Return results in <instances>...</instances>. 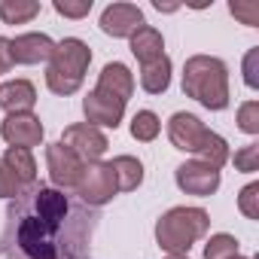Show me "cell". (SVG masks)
Segmentation results:
<instances>
[{"label": "cell", "mask_w": 259, "mask_h": 259, "mask_svg": "<svg viewBox=\"0 0 259 259\" xmlns=\"http://www.w3.org/2000/svg\"><path fill=\"white\" fill-rule=\"evenodd\" d=\"M98 210L79 198L31 183L7 204L0 256L4 259H92Z\"/></svg>", "instance_id": "obj_1"}, {"label": "cell", "mask_w": 259, "mask_h": 259, "mask_svg": "<svg viewBox=\"0 0 259 259\" xmlns=\"http://www.w3.org/2000/svg\"><path fill=\"white\" fill-rule=\"evenodd\" d=\"M183 92L207 110L229 107V70L213 55H192L183 64Z\"/></svg>", "instance_id": "obj_2"}, {"label": "cell", "mask_w": 259, "mask_h": 259, "mask_svg": "<svg viewBox=\"0 0 259 259\" xmlns=\"http://www.w3.org/2000/svg\"><path fill=\"white\" fill-rule=\"evenodd\" d=\"M168 138L174 144V150H183V153H195L198 162L210 165V168H223L229 162V144L210 132V128L201 125L198 116L192 113H174L171 122H168Z\"/></svg>", "instance_id": "obj_3"}, {"label": "cell", "mask_w": 259, "mask_h": 259, "mask_svg": "<svg viewBox=\"0 0 259 259\" xmlns=\"http://www.w3.org/2000/svg\"><path fill=\"white\" fill-rule=\"evenodd\" d=\"M89 61H92V49L79 37H67V40L55 43V52L49 58V67H46L49 92H55L61 98L79 92L85 70H89Z\"/></svg>", "instance_id": "obj_4"}, {"label": "cell", "mask_w": 259, "mask_h": 259, "mask_svg": "<svg viewBox=\"0 0 259 259\" xmlns=\"http://www.w3.org/2000/svg\"><path fill=\"white\" fill-rule=\"evenodd\" d=\"M210 229V217L201 207H171L156 223V241L168 253H189V247L204 238Z\"/></svg>", "instance_id": "obj_5"}, {"label": "cell", "mask_w": 259, "mask_h": 259, "mask_svg": "<svg viewBox=\"0 0 259 259\" xmlns=\"http://www.w3.org/2000/svg\"><path fill=\"white\" fill-rule=\"evenodd\" d=\"M116 192L119 189H116V174H113L110 162H92V165L82 168V177L76 183V195H79L82 204L98 210L101 204L113 201Z\"/></svg>", "instance_id": "obj_6"}, {"label": "cell", "mask_w": 259, "mask_h": 259, "mask_svg": "<svg viewBox=\"0 0 259 259\" xmlns=\"http://www.w3.org/2000/svg\"><path fill=\"white\" fill-rule=\"evenodd\" d=\"M61 144L67 150H73L82 165H92V162H101V156L107 153V135L101 132V128L89 125V122H79V125H70L64 128V135H61Z\"/></svg>", "instance_id": "obj_7"}, {"label": "cell", "mask_w": 259, "mask_h": 259, "mask_svg": "<svg viewBox=\"0 0 259 259\" xmlns=\"http://www.w3.org/2000/svg\"><path fill=\"white\" fill-rule=\"evenodd\" d=\"M46 165H49V180H52V186L55 189H76V183H79V177H82V159L73 153V150H67L61 141L58 144H49L46 147Z\"/></svg>", "instance_id": "obj_8"}, {"label": "cell", "mask_w": 259, "mask_h": 259, "mask_svg": "<svg viewBox=\"0 0 259 259\" xmlns=\"http://www.w3.org/2000/svg\"><path fill=\"white\" fill-rule=\"evenodd\" d=\"M43 135H46V128L34 113H10L4 119V125H0V138L10 147H19V150L40 147Z\"/></svg>", "instance_id": "obj_9"}, {"label": "cell", "mask_w": 259, "mask_h": 259, "mask_svg": "<svg viewBox=\"0 0 259 259\" xmlns=\"http://www.w3.org/2000/svg\"><path fill=\"white\" fill-rule=\"evenodd\" d=\"M177 186L186 192V195H198V198H207L220 189V171L204 165V162H183L177 168Z\"/></svg>", "instance_id": "obj_10"}, {"label": "cell", "mask_w": 259, "mask_h": 259, "mask_svg": "<svg viewBox=\"0 0 259 259\" xmlns=\"http://www.w3.org/2000/svg\"><path fill=\"white\" fill-rule=\"evenodd\" d=\"M82 113L89 119V125H104V128H119L122 116H125V101L107 95V92H89L82 101Z\"/></svg>", "instance_id": "obj_11"}, {"label": "cell", "mask_w": 259, "mask_h": 259, "mask_svg": "<svg viewBox=\"0 0 259 259\" xmlns=\"http://www.w3.org/2000/svg\"><path fill=\"white\" fill-rule=\"evenodd\" d=\"M144 13L135 4H110L101 13V31L110 37H132L138 28H144Z\"/></svg>", "instance_id": "obj_12"}, {"label": "cell", "mask_w": 259, "mask_h": 259, "mask_svg": "<svg viewBox=\"0 0 259 259\" xmlns=\"http://www.w3.org/2000/svg\"><path fill=\"white\" fill-rule=\"evenodd\" d=\"M52 52H55V43L46 34H19L16 40H10L13 64H40V61H49Z\"/></svg>", "instance_id": "obj_13"}, {"label": "cell", "mask_w": 259, "mask_h": 259, "mask_svg": "<svg viewBox=\"0 0 259 259\" xmlns=\"http://www.w3.org/2000/svg\"><path fill=\"white\" fill-rule=\"evenodd\" d=\"M98 92H107V95H113V98H119V101L128 104V98L135 95V76H132V70H128L125 64H119V61L104 64V70L98 76Z\"/></svg>", "instance_id": "obj_14"}, {"label": "cell", "mask_w": 259, "mask_h": 259, "mask_svg": "<svg viewBox=\"0 0 259 259\" xmlns=\"http://www.w3.org/2000/svg\"><path fill=\"white\" fill-rule=\"evenodd\" d=\"M37 104V89L28 79H10L0 85V107L10 113H31Z\"/></svg>", "instance_id": "obj_15"}, {"label": "cell", "mask_w": 259, "mask_h": 259, "mask_svg": "<svg viewBox=\"0 0 259 259\" xmlns=\"http://www.w3.org/2000/svg\"><path fill=\"white\" fill-rule=\"evenodd\" d=\"M128 40H132V52H135V58H138L141 64H150V61H156V58L165 55V40H162V34H159L153 25L138 28Z\"/></svg>", "instance_id": "obj_16"}, {"label": "cell", "mask_w": 259, "mask_h": 259, "mask_svg": "<svg viewBox=\"0 0 259 259\" xmlns=\"http://www.w3.org/2000/svg\"><path fill=\"white\" fill-rule=\"evenodd\" d=\"M171 85V58L162 55L150 64H141V89L150 95H162Z\"/></svg>", "instance_id": "obj_17"}, {"label": "cell", "mask_w": 259, "mask_h": 259, "mask_svg": "<svg viewBox=\"0 0 259 259\" xmlns=\"http://www.w3.org/2000/svg\"><path fill=\"white\" fill-rule=\"evenodd\" d=\"M110 168L116 174V189H122V192H135L144 183V165L135 156H116L110 162Z\"/></svg>", "instance_id": "obj_18"}, {"label": "cell", "mask_w": 259, "mask_h": 259, "mask_svg": "<svg viewBox=\"0 0 259 259\" xmlns=\"http://www.w3.org/2000/svg\"><path fill=\"white\" fill-rule=\"evenodd\" d=\"M4 165L22 180V186H31L37 183V162L31 156V150H19V147H10L7 156H4Z\"/></svg>", "instance_id": "obj_19"}, {"label": "cell", "mask_w": 259, "mask_h": 259, "mask_svg": "<svg viewBox=\"0 0 259 259\" xmlns=\"http://www.w3.org/2000/svg\"><path fill=\"white\" fill-rule=\"evenodd\" d=\"M34 16H40L37 0H0V19L7 25H25Z\"/></svg>", "instance_id": "obj_20"}, {"label": "cell", "mask_w": 259, "mask_h": 259, "mask_svg": "<svg viewBox=\"0 0 259 259\" xmlns=\"http://www.w3.org/2000/svg\"><path fill=\"white\" fill-rule=\"evenodd\" d=\"M159 132H162V119H159L153 110H141V113H135V119H132V138H135V141L150 144V141L159 138Z\"/></svg>", "instance_id": "obj_21"}, {"label": "cell", "mask_w": 259, "mask_h": 259, "mask_svg": "<svg viewBox=\"0 0 259 259\" xmlns=\"http://www.w3.org/2000/svg\"><path fill=\"white\" fill-rule=\"evenodd\" d=\"M238 256V238L235 235H210L207 247H204V259H235Z\"/></svg>", "instance_id": "obj_22"}, {"label": "cell", "mask_w": 259, "mask_h": 259, "mask_svg": "<svg viewBox=\"0 0 259 259\" xmlns=\"http://www.w3.org/2000/svg\"><path fill=\"white\" fill-rule=\"evenodd\" d=\"M238 210L247 220H259V183H247L238 195Z\"/></svg>", "instance_id": "obj_23"}, {"label": "cell", "mask_w": 259, "mask_h": 259, "mask_svg": "<svg viewBox=\"0 0 259 259\" xmlns=\"http://www.w3.org/2000/svg\"><path fill=\"white\" fill-rule=\"evenodd\" d=\"M229 13L235 19H241V25H250V28L259 25V4H253V0H232Z\"/></svg>", "instance_id": "obj_24"}, {"label": "cell", "mask_w": 259, "mask_h": 259, "mask_svg": "<svg viewBox=\"0 0 259 259\" xmlns=\"http://www.w3.org/2000/svg\"><path fill=\"white\" fill-rule=\"evenodd\" d=\"M238 128L247 132V135H259V104L256 101L241 104V110H238Z\"/></svg>", "instance_id": "obj_25"}, {"label": "cell", "mask_w": 259, "mask_h": 259, "mask_svg": "<svg viewBox=\"0 0 259 259\" xmlns=\"http://www.w3.org/2000/svg\"><path fill=\"white\" fill-rule=\"evenodd\" d=\"M55 13L64 19H82L92 13V0H55Z\"/></svg>", "instance_id": "obj_26"}, {"label": "cell", "mask_w": 259, "mask_h": 259, "mask_svg": "<svg viewBox=\"0 0 259 259\" xmlns=\"http://www.w3.org/2000/svg\"><path fill=\"white\" fill-rule=\"evenodd\" d=\"M235 168L244 171V174H253L259 171V144H247L235 153Z\"/></svg>", "instance_id": "obj_27"}, {"label": "cell", "mask_w": 259, "mask_h": 259, "mask_svg": "<svg viewBox=\"0 0 259 259\" xmlns=\"http://www.w3.org/2000/svg\"><path fill=\"white\" fill-rule=\"evenodd\" d=\"M25 186H22V180L4 165V159H0V198H16L19 192H22Z\"/></svg>", "instance_id": "obj_28"}, {"label": "cell", "mask_w": 259, "mask_h": 259, "mask_svg": "<svg viewBox=\"0 0 259 259\" xmlns=\"http://www.w3.org/2000/svg\"><path fill=\"white\" fill-rule=\"evenodd\" d=\"M256 58H259V49H250L247 58H244V82H247L250 89L259 85V76H256Z\"/></svg>", "instance_id": "obj_29"}, {"label": "cell", "mask_w": 259, "mask_h": 259, "mask_svg": "<svg viewBox=\"0 0 259 259\" xmlns=\"http://www.w3.org/2000/svg\"><path fill=\"white\" fill-rule=\"evenodd\" d=\"M13 67V55H10V40L0 37V73H7Z\"/></svg>", "instance_id": "obj_30"}, {"label": "cell", "mask_w": 259, "mask_h": 259, "mask_svg": "<svg viewBox=\"0 0 259 259\" xmlns=\"http://www.w3.org/2000/svg\"><path fill=\"white\" fill-rule=\"evenodd\" d=\"M153 7H156L159 13H174V10H177V4H162V0H156Z\"/></svg>", "instance_id": "obj_31"}, {"label": "cell", "mask_w": 259, "mask_h": 259, "mask_svg": "<svg viewBox=\"0 0 259 259\" xmlns=\"http://www.w3.org/2000/svg\"><path fill=\"white\" fill-rule=\"evenodd\" d=\"M165 259H189V256H183V253H168Z\"/></svg>", "instance_id": "obj_32"}, {"label": "cell", "mask_w": 259, "mask_h": 259, "mask_svg": "<svg viewBox=\"0 0 259 259\" xmlns=\"http://www.w3.org/2000/svg\"><path fill=\"white\" fill-rule=\"evenodd\" d=\"M235 259H250V256H241V253H238V256H235Z\"/></svg>", "instance_id": "obj_33"}]
</instances>
